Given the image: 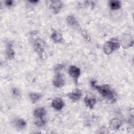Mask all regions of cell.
I'll return each instance as SVG.
<instances>
[{"instance_id":"obj_13","label":"cell","mask_w":134,"mask_h":134,"mask_svg":"<svg viewBox=\"0 0 134 134\" xmlns=\"http://www.w3.org/2000/svg\"><path fill=\"white\" fill-rule=\"evenodd\" d=\"M122 125V121L118 118H113L109 121V127L112 130H118Z\"/></svg>"},{"instance_id":"obj_16","label":"cell","mask_w":134,"mask_h":134,"mask_svg":"<svg viewBox=\"0 0 134 134\" xmlns=\"http://www.w3.org/2000/svg\"><path fill=\"white\" fill-rule=\"evenodd\" d=\"M28 96L30 100L33 104H35L39 101L42 98V95L39 93L31 92L28 94Z\"/></svg>"},{"instance_id":"obj_8","label":"cell","mask_w":134,"mask_h":134,"mask_svg":"<svg viewBox=\"0 0 134 134\" xmlns=\"http://www.w3.org/2000/svg\"><path fill=\"white\" fill-rule=\"evenodd\" d=\"M66 95L73 102H77L80 99L82 96V92L80 89L76 88L68 93Z\"/></svg>"},{"instance_id":"obj_10","label":"cell","mask_w":134,"mask_h":134,"mask_svg":"<svg viewBox=\"0 0 134 134\" xmlns=\"http://www.w3.org/2000/svg\"><path fill=\"white\" fill-rule=\"evenodd\" d=\"M13 125L14 127L17 130H23L26 126L27 122L25 120L21 118H16L13 120Z\"/></svg>"},{"instance_id":"obj_21","label":"cell","mask_w":134,"mask_h":134,"mask_svg":"<svg viewBox=\"0 0 134 134\" xmlns=\"http://www.w3.org/2000/svg\"><path fill=\"white\" fill-rule=\"evenodd\" d=\"M5 4L7 7H12L14 5V1H6L5 2Z\"/></svg>"},{"instance_id":"obj_9","label":"cell","mask_w":134,"mask_h":134,"mask_svg":"<svg viewBox=\"0 0 134 134\" xmlns=\"http://www.w3.org/2000/svg\"><path fill=\"white\" fill-rule=\"evenodd\" d=\"M49 7L54 14H58L62 7V3L60 1H49Z\"/></svg>"},{"instance_id":"obj_23","label":"cell","mask_w":134,"mask_h":134,"mask_svg":"<svg viewBox=\"0 0 134 134\" xmlns=\"http://www.w3.org/2000/svg\"><path fill=\"white\" fill-rule=\"evenodd\" d=\"M29 2L32 4H36L38 3L39 2V1H29Z\"/></svg>"},{"instance_id":"obj_19","label":"cell","mask_w":134,"mask_h":134,"mask_svg":"<svg viewBox=\"0 0 134 134\" xmlns=\"http://www.w3.org/2000/svg\"><path fill=\"white\" fill-rule=\"evenodd\" d=\"M35 124L38 127H43L46 124V120L43 118H37V120H36L35 122Z\"/></svg>"},{"instance_id":"obj_5","label":"cell","mask_w":134,"mask_h":134,"mask_svg":"<svg viewBox=\"0 0 134 134\" xmlns=\"http://www.w3.org/2000/svg\"><path fill=\"white\" fill-rule=\"evenodd\" d=\"M69 74L73 79L75 83L77 84L78 79L81 75V70L75 65H71L69 69Z\"/></svg>"},{"instance_id":"obj_14","label":"cell","mask_w":134,"mask_h":134,"mask_svg":"<svg viewBox=\"0 0 134 134\" xmlns=\"http://www.w3.org/2000/svg\"><path fill=\"white\" fill-rule=\"evenodd\" d=\"M46 113L47 111L46 109L43 107H40L35 108L34 111L33 115L36 118H43L44 116L46 115Z\"/></svg>"},{"instance_id":"obj_4","label":"cell","mask_w":134,"mask_h":134,"mask_svg":"<svg viewBox=\"0 0 134 134\" xmlns=\"http://www.w3.org/2000/svg\"><path fill=\"white\" fill-rule=\"evenodd\" d=\"M119 42L124 48L127 49L132 47L133 44V40L130 34H125L121 36Z\"/></svg>"},{"instance_id":"obj_20","label":"cell","mask_w":134,"mask_h":134,"mask_svg":"<svg viewBox=\"0 0 134 134\" xmlns=\"http://www.w3.org/2000/svg\"><path fill=\"white\" fill-rule=\"evenodd\" d=\"M12 93H13V94L15 96H16V97H20V91H19V90L17 88H16V87H13V88H12Z\"/></svg>"},{"instance_id":"obj_1","label":"cell","mask_w":134,"mask_h":134,"mask_svg":"<svg viewBox=\"0 0 134 134\" xmlns=\"http://www.w3.org/2000/svg\"><path fill=\"white\" fill-rule=\"evenodd\" d=\"M91 85L92 88L96 90L104 98L111 103L117 101V95L115 92L108 84L98 85L95 81L91 82Z\"/></svg>"},{"instance_id":"obj_3","label":"cell","mask_w":134,"mask_h":134,"mask_svg":"<svg viewBox=\"0 0 134 134\" xmlns=\"http://www.w3.org/2000/svg\"><path fill=\"white\" fill-rule=\"evenodd\" d=\"M33 46L34 49L40 57H42L46 47V43L44 41L43 39L38 38L34 41Z\"/></svg>"},{"instance_id":"obj_12","label":"cell","mask_w":134,"mask_h":134,"mask_svg":"<svg viewBox=\"0 0 134 134\" xmlns=\"http://www.w3.org/2000/svg\"><path fill=\"white\" fill-rule=\"evenodd\" d=\"M84 103L85 105L90 109H93L96 104V99L92 96L86 95L84 98Z\"/></svg>"},{"instance_id":"obj_7","label":"cell","mask_w":134,"mask_h":134,"mask_svg":"<svg viewBox=\"0 0 134 134\" xmlns=\"http://www.w3.org/2000/svg\"><path fill=\"white\" fill-rule=\"evenodd\" d=\"M65 105L64 101L59 97H55L52 100L51 106L55 110H61Z\"/></svg>"},{"instance_id":"obj_22","label":"cell","mask_w":134,"mask_h":134,"mask_svg":"<svg viewBox=\"0 0 134 134\" xmlns=\"http://www.w3.org/2000/svg\"><path fill=\"white\" fill-rule=\"evenodd\" d=\"M64 68V65L63 64H58L55 67V70L57 71H58L61 69Z\"/></svg>"},{"instance_id":"obj_11","label":"cell","mask_w":134,"mask_h":134,"mask_svg":"<svg viewBox=\"0 0 134 134\" xmlns=\"http://www.w3.org/2000/svg\"><path fill=\"white\" fill-rule=\"evenodd\" d=\"M15 53L13 48V44L11 42L7 43L5 50L6 58L8 60H12L14 58Z\"/></svg>"},{"instance_id":"obj_18","label":"cell","mask_w":134,"mask_h":134,"mask_svg":"<svg viewBox=\"0 0 134 134\" xmlns=\"http://www.w3.org/2000/svg\"><path fill=\"white\" fill-rule=\"evenodd\" d=\"M109 6L111 10H117L121 8V3L119 1H110L109 2Z\"/></svg>"},{"instance_id":"obj_6","label":"cell","mask_w":134,"mask_h":134,"mask_svg":"<svg viewBox=\"0 0 134 134\" xmlns=\"http://www.w3.org/2000/svg\"><path fill=\"white\" fill-rule=\"evenodd\" d=\"M53 85L57 88H61L65 84V79L62 74L60 73H57L54 75L52 80Z\"/></svg>"},{"instance_id":"obj_17","label":"cell","mask_w":134,"mask_h":134,"mask_svg":"<svg viewBox=\"0 0 134 134\" xmlns=\"http://www.w3.org/2000/svg\"><path fill=\"white\" fill-rule=\"evenodd\" d=\"M66 21L67 24L72 27H77L79 26V24L75 17L73 15H68L66 18Z\"/></svg>"},{"instance_id":"obj_2","label":"cell","mask_w":134,"mask_h":134,"mask_svg":"<svg viewBox=\"0 0 134 134\" xmlns=\"http://www.w3.org/2000/svg\"><path fill=\"white\" fill-rule=\"evenodd\" d=\"M120 46L119 41L117 39L114 38L106 42L103 47V50L106 54L109 55L115 50L118 49Z\"/></svg>"},{"instance_id":"obj_15","label":"cell","mask_w":134,"mask_h":134,"mask_svg":"<svg viewBox=\"0 0 134 134\" xmlns=\"http://www.w3.org/2000/svg\"><path fill=\"white\" fill-rule=\"evenodd\" d=\"M51 38L54 42L60 43L62 41L63 37L62 34L60 31L58 30H54L51 35Z\"/></svg>"}]
</instances>
